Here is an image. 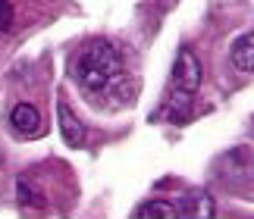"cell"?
<instances>
[{
  "label": "cell",
  "instance_id": "cell-8",
  "mask_svg": "<svg viewBox=\"0 0 254 219\" xmlns=\"http://www.w3.org/2000/svg\"><path fill=\"white\" fill-rule=\"evenodd\" d=\"M9 25H13V6L9 0H0V32H6Z\"/></svg>",
  "mask_w": 254,
  "mask_h": 219
},
{
  "label": "cell",
  "instance_id": "cell-5",
  "mask_svg": "<svg viewBox=\"0 0 254 219\" xmlns=\"http://www.w3.org/2000/svg\"><path fill=\"white\" fill-rule=\"evenodd\" d=\"M213 213V201L204 191H191L182 197V207H179V216H191V219H210Z\"/></svg>",
  "mask_w": 254,
  "mask_h": 219
},
{
  "label": "cell",
  "instance_id": "cell-2",
  "mask_svg": "<svg viewBox=\"0 0 254 219\" xmlns=\"http://www.w3.org/2000/svg\"><path fill=\"white\" fill-rule=\"evenodd\" d=\"M173 85L182 94H194L201 88V59L194 56L189 47H182L176 54V66H173Z\"/></svg>",
  "mask_w": 254,
  "mask_h": 219
},
{
  "label": "cell",
  "instance_id": "cell-7",
  "mask_svg": "<svg viewBox=\"0 0 254 219\" xmlns=\"http://www.w3.org/2000/svg\"><path fill=\"white\" fill-rule=\"evenodd\" d=\"M135 216L138 219H176L179 216V207H173L167 201H148L135 210Z\"/></svg>",
  "mask_w": 254,
  "mask_h": 219
},
{
  "label": "cell",
  "instance_id": "cell-1",
  "mask_svg": "<svg viewBox=\"0 0 254 219\" xmlns=\"http://www.w3.org/2000/svg\"><path fill=\"white\" fill-rule=\"evenodd\" d=\"M123 72V56L110 41H91L75 59V78L85 91H104Z\"/></svg>",
  "mask_w": 254,
  "mask_h": 219
},
{
  "label": "cell",
  "instance_id": "cell-3",
  "mask_svg": "<svg viewBox=\"0 0 254 219\" xmlns=\"http://www.w3.org/2000/svg\"><path fill=\"white\" fill-rule=\"evenodd\" d=\"M9 122H13L16 135H25V138L41 135V113L32 104H16L13 113H9Z\"/></svg>",
  "mask_w": 254,
  "mask_h": 219
},
{
  "label": "cell",
  "instance_id": "cell-6",
  "mask_svg": "<svg viewBox=\"0 0 254 219\" xmlns=\"http://www.w3.org/2000/svg\"><path fill=\"white\" fill-rule=\"evenodd\" d=\"M57 116H60V132L66 138V144H69V147H79L85 141V128H82L79 119H75V113L66 104H57Z\"/></svg>",
  "mask_w": 254,
  "mask_h": 219
},
{
  "label": "cell",
  "instance_id": "cell-4",
  "mask_svg": "<svg viewBox=\"0 0 254 219\" xmlns=\"http://www.w3.org/2000/svg\"><path fill=\"white\" fill-rule=\"evenodd\" d=\"M229 59L239 72H254V32L236 38V44L229 47Z\"/></svg>",
  "mask_w": 254,
  "mask_h": 219
}]
</instances>
